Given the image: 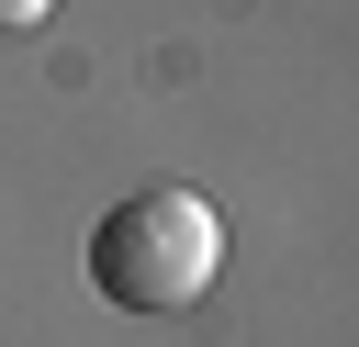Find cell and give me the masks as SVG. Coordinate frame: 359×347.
<instances>
[{"label":"cell","instance_id":"6da1fadb","mask_svg":"<svg viewBox=\"0 0 359 347\" xmlns=\"http://www.w3.org/2000/svg\"><path fill=\"white\" fill-rule=\"evenodd\" d=\"M224 280V224L202 190H123L90 224V291L112 313H191Z\"/></svg>","mask_w":359,"mask_h":347},{"label":"cell","instance_id":"7a4b0ae2","mask_svg":"<svg viewBox=\"0 0 359 347\" xmlns=\"http://www.w3.org/2000/svg\"><path fill=\"white\" fill-rule=\"evenodd\" d=\"M45 11H56V0H0V34H34Z\"/></svg>","mask_w":359,"mask_h":347}]
</instances>
